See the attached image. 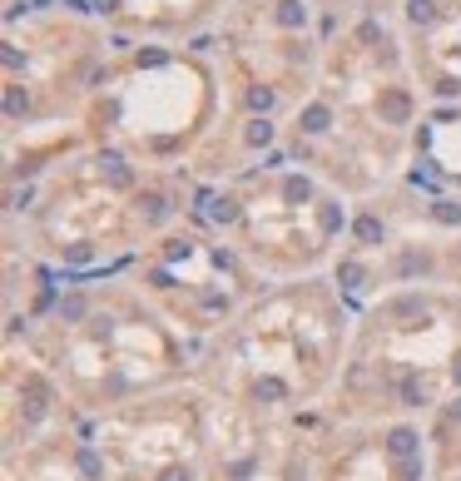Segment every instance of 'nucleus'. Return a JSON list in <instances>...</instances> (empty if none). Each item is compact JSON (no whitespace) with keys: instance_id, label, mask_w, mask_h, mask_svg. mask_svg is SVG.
<instances>
[{"instance_id":"nucleus-1","label":"nucleus","mask_w":461,"mask_h":481,"mask_svg":"<svg viewBox=\"0 0 461 481\" xmlns=\"http://www.w3.org/2000/svg\"><path fill=\"white\" fill-rule=\"evenodd\" d=\"M382 114H387L392 124H407V114H412V99H407L402 90H392V95H382Z\"/></svg>"},{"instance_id":"nucleus-8","label":"nucleus","mask_w":461,"mask_h":481,"mask_svg":"<svg viewBox=\"0 0 461 481\" xmlns=\"http://www.w3.org/2000/svg\"><path fill=\"white\" fill-rule=\"evenodd\" d=\"M248 139H253V144H268V139H273V130H268V124H253V130H248Z\"/></svg>"},{"instance_id":"nucleus-5","label":"nucleus","mask_w":461,"mask_h":481,"mask_svg":"<svg viewBox=\"0 0 461 481\" xmlns=\"http://www.w3.org/2000/svg\"><path fill=\"white\" fill-rule=\"evenodd\" d=\"M358 238L362 243H377V238H382V223H377V219H358Z\"/></svg>"},{"instance_id":"nucleus-2","label":"nucleus","mask_w":461,"mask_h":481,"mask_svg":"<svg viewBox=\"0 0 461 481\" xmlns=\"http://www.w3.org/2000/svg\"><path fill=\"white\" fill-rule=\"evenodd\" d=\"M387 452H392V456H402V462H407V456L416 452V432H407V427H397V432L387 436Z\"/></svg>"},{"instance_id":"nucleus-11","label":"nucleus","mask_w":461,"mask_h":481,"mask_svg":"<svg viewBox=\"0 0 461 481\" xmlns=\"http://www.w3.org/2000/svg\"><path fill=\"white\" fill-rule=\"evenodd\" d=\"M456 382H461V358H456Z\"/></svg>"},{"instance_id":"nucleus-6","label":"nucleus","mask_w":461,"mask_h":481,"mask_svg":"<svg viewBox=\"0 0 461 481\" xmlns=\"http://www.w3.org/2000/svg\"><path fill=\"white\" fill-rule=\"evenodd\" d=\"M79 471H85V476H99V456L85 447V452H79Z\"/></svg>"},{"instance_id":"nucleus-9","label":"nucleus","mask_w":461,"mask_h":481,"mask_svg":"<svg viewBox=\"0 0 461 481\" xmlns=\"http://www.w3.org/2000/svg\"><path fill=\"white\" fill-rule=\"evenodd\" d=\"M436 219H442V223H456V219H461V208H451V204H442V208H436Z\"/></svg>"},{"instance_id":"nucleus-10","label":"nucleus","mask_w":461,"mask_h":481,"mask_svg":"<svg viewBox=\"0 0 461 481\" xmlns=\"http://www.w3.org/2000/svg\"><path fill=\"white\" fill-rule=\"evenodd\" d=\"M164 481H194V476H188V471H169V476H164Z\"/></svg>"},{"instance_id":"nucleus-3","label":"nucleus","mask_w":461,"mask_h":481,"mask_svg":"<svg viewBox=\"0 0 461 481\" xmlns=\"http://www.w3.org/2000/svg\"><path fill=\"white\" fill-rule=\"evenodd\" d=\"M303 130H308V134H323V130H327V110H323V104H312V110L303 114Z\"/></svg>"},{"instance_id":"nucleus-4","label":"nucleus","mask_w":461,"mask_h":481,"mask_svg":"<svg viewBox=\"0 0 461 481\" xmlns=\"http://www.w3.org/2000/svg\"><path fill=\"white\" fill-rule=\"evenodd\" d=\"M278 20H283V25H303V5H298V0H283V5H278Z\"/></svg>"},{"instance_id":"nucleus-7","label":"nucleus","mask_w":461,"mask_h":481,"mask_svg":"<svg viewBox=\"0 0 461 481\" xmlns=\"http://www.w3.org/2000/svg\"><path fill=\"white\" fill-rule=\"evenodd\" d=\"M412 20H432V0H412Z\"/></svg>"}]
</instances>
